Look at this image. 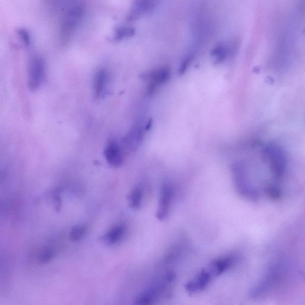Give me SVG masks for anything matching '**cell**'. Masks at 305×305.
<instances>
[{
    "mask_svg": "<svg viewBox=\"0 0 305 305\" xmlns=\"http://www.w3.org/2000/svg\"><path fill=\"white\" fill-rule=\"evenodd\" d=\"M284 266L283 263H273L259 282L250 291L249 296L252 299L261 297L272 292L284 275Z\"/></svg>",
    "mask_w": 305,
    "mask_h": 305,
    "instance_id": "1",
    "label": "cell"
},
{
    "mask_svg": "<svg viewBox=\"0 0 305 305\" xmlns=\"http://www.w3.org/2000/svg\"><path fill=\"white\" fill-rule=\"evenodd\" d=\"M232 172L235 189L238 194L246 200L258 201L260 197L259 191L249 180L244 167L238 164L233 168Z\"/></svg>",
    "mask_w": 305,
    "mask_h": 305,
    "instance_id": "2",
    "label": "cell"
},
{
    "mask_svg": "<svg viewBox=\"0 0 305 305\" xmlns=\"http://www.w3.org/2000/svg\"><path fill=\"white\" fill-rule=\"evenodd\" d=\"M265 151L274 177L276 180H280L283 177L286 168V159L283 150L279 146L270 144L266 147Z\"/></svg>",
    "mask_w": 305,
    "mask_h": 305,
    "instance_id": "3",
    "label": "cell"
},
{
    "mask_svg": "<svg viewBox=\"0 0 305 305\" xmlns=\"http://www.w3.org/2000/svg\"><path fill=\"white\" fill-rule=\"evenodd\" d=\"M215 278L210 267L202 269L194 278L186 284L185 288L189 294H194L204 291Z\"/></svg>",
    "mask_w": 305,
    "mask_h": 305,
    "instance_id": "4",
    "label": "cell"
},
{
    "mask_svg": "<svg viewBox=\"0 0 305 305\" xmlns=\"http://www.w3.org/2000/svg\"><path fill=\"white\" fill-rule=\"evenodd\" d=\"M174 196L173 187L169 184H164L161 189L158 211L157 217L163 220L168 216Z\"/></svg>",
    "mask_w": 305,
    "mask_h": 305,
    "instance_id": "5",
    "label": "cell"
},
{
    "mask_svg": "<svg viewBox=\"0 0 305 305\" xmlns=\"http://www.w3.org/2000/svg\"><path fill=\"white\" fill-rule=\"evenodd\" d=\"M170 77V71L166 67H160L151 72L148 75V93H153L159 85L165 83L169 80Z\"/></svg>",
    "mask_w": 305,
    "mask_h": 305,
    "instance_id": "6",
    "label": "cell"
},
{
    "mask_svg": "<svg viewBox=\"0 0 305 305\" xmlns=\"http://www.w3.org/2000/svg\"><path fill=\"white\" fill-rule=\"evenodd\" d=\"M105 156L109 164L114 167L122 165L123 156L121 148L115 141L108 143L105 149Z\"/></svg>",
    "mask_w": 305,
    "mask_h": 305,
    "instance_id": "7",
    "label": "cell"
},
{
    "mask_svg": "<svg viewBox=\"0 0 305 305\" xmlns=\"http://www.w3.org/2000/svg\"><path fill=\"white\" fill-rule=\"evenodd\" d=\"M109 81V74L106 70H99L95 74L93 82L94 94L95 98L99 99L104 97L107 91Z\"/></svg>",
    "mask_w": 305,
    "mask_h": 305,
    "instance_id": "8",
    "label": "cell"
},
{
    "mask_svg": "<svg viewBox=\"0 0 305 305\" xmlns=\"http://www.w3.org/2000/svg\"><path fill=\"white\" fill-rule=\"evenodd\" d=\"M152 6L153 3L150 0H137L135 4L133 5L129 15V19L135 20L145 15L150 11Z\"/></svg>",
    "mask_w": 305,
    "mask_h": 305,
    "instance_id": "9",
    "label": "cell"
},
{
    "mask_svg": "<svg viewBox=\"0 0 305 305\" xmlns=\"http://www.w3.org/2000/svg\"><path fill=\"white\" fill-rule=\"evenodd\" d=\"M125 228L124 225H115L111 229V230H110L108 232L107 235H106V241H107L109 244L114 245L115 243L121 241L123 235L125 234Z\"/></svg>",
    "mask_w": 305,
    "mask_h": 305,
    "instance_id": "10",
    "label": "cell"
},
{
    "mask_svg": "<svg viewBox=\"0 0 305 305\" xmlns=\"http://www.w3.org/2000/svg\"><path fill=\"white\" fill-rule=\"evenodd\" d=\"M56 249L54 246H47L41 250L38 256L39 261L43 264L50 262L56 256Z\"/></svg>",
    "mask_w": 305,
    "mask_h": 305,
    "instance_id": "11",
    "label": "cell"
},
{
    "mask_svg": "<svg viewBox=\"0 0 305 305\" xmlns=\"http://www.w3.org/2000/svg\"><path fill=\"white\" fill-rule=\"evenodd\" d=\"M87 230V227L84 224H78L72 228L70 233V239L72 242H76L84 237Z\"/></svg>",
    "mask_w": 305,
    "mask_h": 305,
    "instance_id": "12",
    "label": "cell"
},
{
    "mask_svg": "<svg viewBox=\"0 0 305 305\" xmlns=\"http://www.w3.org/2000/svg\"><path fill=\"white\" fill-rule=\"evenodd\" d=\"M143 197V191L141 188L136 187L133 189L130 196V205L133 209H139L141 206Z\"/></svg>",
    "mask_w": 305,
    "mask_h": 305,
    "instance_id": "13",
    "label": "cell"
},
{
    "mask_svg": "<svg viewBox=\"0 0 305 305\" xmlns=\"http://www.w3.org/2000/svg\"><path fill=\"white\" fill-rule=\"evenodd\" d=\"M135 30L131 27L122 26L116 30L114 39L116 41H121L129 39L134 35Z\"/></svg>",
    "mask_w": 305,
    "mask_h": 305,
    "instance_id": "14",
    "label": "cell"
},
{
    "mask_svg": "<svg viewBox=\"0 0 305 305\" xmlns=\"http://www.w3.org/2000/svg\"><path fill=\"white\" fill-rule=\"evenodd\" d=\"M266 196L272 200H278L282 197V193L279 186L276 184H269L265 188Z\"/></svg>",
    "mask_w": 305,
    "mask_h": 305,
    "instance_id": "15",
    "label": "cell"
}]
</instances>
